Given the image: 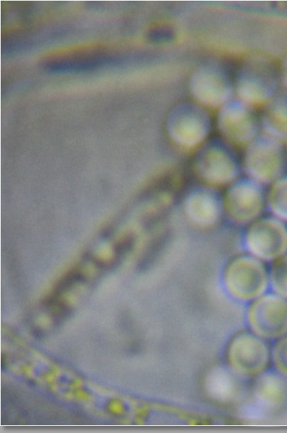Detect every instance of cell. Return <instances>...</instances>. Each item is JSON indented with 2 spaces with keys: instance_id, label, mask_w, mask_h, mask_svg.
<instances>
[{
  "instance_id": "1",
  "label": "cell",
  "mask_w": 287,
  "mask_h": 433,
  "mask_svg": "<svg viewBox=\"0 0 287 433\" xmlns=\"http://www.w3.org/2000/svg\"><path fill=\"white\" fill-rule=\"evenodd\" d=\"M220 281L231 300L246 305L269 290V265L242 251L224 263Z\"/></svg>"
},
{
  "instance_id": "2",
  "label": "cell",
  "mask_w": 287,
  "mask_h": 433,
  "mask_svg": "<svg viewBox=\"0 0 287 433\" xmlns=\"http://www.w3.org/2000/svg\"><path fill=\"white\" fill-rule=\"evenodd\" d=\"M271 343L248 329L234 333L223 351L224 365L244 381H252L271 368Z\"/></svg>"
},
{
  "instance_id": "3",
  "label": "cell",
  "mask_w": 287,
  "mask_h": 433,
  "mask_svg": "<svg viewBox=\"0 0 287 433\" xmlns=\"http://www.w3.org/2000/svg\"><path fill=\"white\" fill-rule=\"evenodd\" d=\"M193 170L202 185L225 189L242 175L235 148L223 138L208 139L196 151Z\"/></svg>"
},
{
  "instance_id": "4",
  "label": "cell",
  "mask_w": 287,
  "mask_h": 433,
  "mask_svg": "<svg viewBox=\"0 0 287 433\" xmlns=\"http://www.w3.org/2000/svg\"><path fill=\"white\" fill-rule=\"evenodd\" d=\"M242 175L268 186L287 172L286 144L266 134H260L244 148Z\"/></svg>"
},
{
  "instance_id": "5",
  "label": "cell",
  "mask_w": 287,
  "mask_h": 433,
  "mask_svg": "<svg viewBox=\"0 0 287 433\" xmlns=\"http://www.w3.org/2000/svg\"><path fill=\"white\" fill-rule=\"evenodd\" d=\"M234 82L239 99L252 106L266 104L279 89L278 66L268 57L252 55L241 63Z\"/></svg>"
},
{
  "instance_id": "6",
  "label": "cell",
  "mask_w": 287,
  "mask_h": 433,
  "mask_svg": "<svg viewBox=\"0 0 287 433\" xmlns=\"http://www.w3.org/2000/svg\"><path fill=\"white\" fill-rule=\"evenodd\" d=\"M221 202L227 220L245 227L266 213V187L242 175L223 190Z\"/></svg>"
},
{
  "instance_id": "7",
  "label": "cell",
  "mask_w": 287,
  "mask_h": 433,
  "mask_svg": "<svg viewBox=\"0 0 287 433\" xmlns=\"http://www.w3.org/2000/svg\"><path fill=\"white\" fill-rule=\"evenodd\" d=\"M212 126L208 111L198 103L184 102L175 105L167 119V131L180 148L196 150L208 139Z\"/></svg>"
},
{
  "instance_id": "8",
  "label": "cell",
  "mask_w": 287,
  "mask_h": 433,
  "mask_svg": "<svg viewBox=\"0 0 287 433\" xmlns=\"http://www.w3.org/2000/svg\"><path fill=\"white\" fill-rule=\"evenodd\" d=\"M243 251L268 265L287 253V223L265 213L245 227Z\"/></svg>"
},
{
  "instance_id": "9",
  "label": "cell",
  "mask_w": 287,
  "mask_h": 433,
  "mask_svg": "<svg viewBox=\"0 0 287 433\" xmlns=\"http://www.w3.org/2000/svg\"><path fill=\"white\" fill-rule=\"evenodd\" d=\"M246 328L273 342L287 334V300L269 290L245 305Z\"/></svg>"
},
{
  "instance_id": "10",
  "label": "cell",
  "mask_w": 287,
  "mask_h": 433,
  "mask_svg": "<svg viewBox=\"0 0 287 433\" xmlns=\"http://www.w3.org/2000/svg\"><path fill=\"white\" fill-rule=\"evenodd\" d=\"M188 89L201 105L220 107L232 99L235 92L234 78L223 64L207 62L193 71Z\"/></svg>"
},
{
  "instance_id": "11",
  "label": "cell",
  "mask_w": 287,
  "mask_h": 433,
  "mask_svg": "<svg viewBox=\"0 0 287 433\" xmlns=\"http://www.w3.org/2000/svg\"><path fill=\"white\" fill-rule=\"evenodd\" d=\"M216 124L223 139L235 148H244L260 135V117L252 105L239 98H232L220 107Z\"/></svg>"
},
{
  "instance_id": "12",
  "label": "cell",
  "mask_w": 287,
  "mask_h": 433,
  "mask_svg": "<svg viewBox=\"0 0 287 433\" xmlns=\"http://www.w3.org/2000/svg\"><path fill=\"white\" fill-rule=\"evenodd\" d=\"M181 212L188 222L200 229L216 226L223 216L221 194L201 185L191 188L181 201Z\"/></svg>"
},
{
  "instance_id": "13",
  "label": "cell",
  "mask_w": 287,
  "mask_h": 433,
  "mask_svg": "<svg viewBox=\"0 0 287 433\" xmlns=\"http://www.w3.org/2000/svg\"><path fill=\"white\" fill-rule=\"evenodd\" d=\"M251 382V398L259 410L274 412L287 406L286 377L271 368Z\"/></svg>"
},
{
  "instance_id": "14",
  "label": "cell",
  "mask_w": 287,
  "mask_h": 433,
  "mask_svg": "<svg viewBox=\"0 0 287 433\" xmlns=\"http://www.w3.org/2000/svg\"><path fill=\"white\" fill-rule=\"evenodd\" d=\"M244 380L225 365L212 367L206 374L203 388L207 396L220 404H233L244 393Z\"/></svg>"
},
{
  "instance_id": "15",
  "label": "cell",
  "mask_w": 287,
  "mask_h": 433,
  "mask_svg": "<svg viewBox=\"0 0 287 433\" xmlns=\"http://www.w3.org/2000/svg\"><path fill=\"white\" fill-rule=\"evenodd\" d=\"M260 117L264 134L287 143V89L282 88L265 104Z\"/></svg>"
},
{
  "instance_id": "16",
  "label": "cell",
  "mask_w": 287,
  "mask_h": 433,
  "mask_svg": "<svg viewBox=\"0 0 287 433\" xmlns=\"http://www.w3.org/2000/svg\"><path fill=\"white\" fill-rule=\"evenodd\" d=\"M266 213L287 223V172L266 187Z\"/></svg>"
},
{
  "instance_id": "17",
  "label": "cell",
  "mask_w": 287,
  "mask_h": 433,
  "mask_svg": "<svg viewBox=\"0 0 287 433\" xmlns=\"http://www.w3.org/2000/svg\"><path fill=\"white\" fill-rule=\"evenodd\" d=\"M269 290L287 300V253L269 264Z\"/></svg>"
},
{
  "instance_id": "18",
  "label": "cell",
  "mask_w": 287,
  "mask_h": 433,
  "mask_svg": "<svg viewBox=\"0 0 287 433\" xmlns=\"http://www.w3.org/2000/svg\"><path fill=\"white\" fill-rule=\"evenodd\" d=\"M271 368L287 378V334L271 342Z\"/></svg>"
},
{
  "instance_id": "19",
  "label": "cell",
  "mask_w": 287,
  "mask_h": 433,
  "mask_svg": "<svg viewBox=\"0 0 287 433\" xmlns=\"http://www.w3.org/2000/svg\"><path fill=\"white\" fill-rule=\"evenodd\" d=\"M280 82L283 88L287 89V54L283 57L278 66Z\"/></svg>"
},
{
  "instance_id": "20",
  "label": "cell",
  "mask_w": 287,
  "mask_h": 433,
  "mask_svg": "<svg viewBox=\"0 0 287 433\" xmlns=\"http://www.w3.org/2000/svg\"><path fill=\"white\" fill-rule=\"evenodd\" d=\"M33 335L37 339H40L43 337V332L39 329L36 328V329H33Z\"/></svg>"
},
{
  "instance_id": "21",
  "label": "cell",
  "mask_w": 287,
  "mask_h": 433,
  "mask_svg": "<svg viewBox=\"0 0 287 433\" xmlns=\"http://www.w3.org/2000/svg\"><path fill=\"white\" fill-rule=\"evenodd\" d=\"M286 157H287V143H286Z\"/></svg>"
}]
</instances>
